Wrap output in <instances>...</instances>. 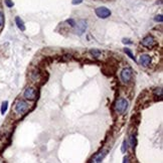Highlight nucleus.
I'll return each mask as SVG.
<instances>
[{"label": "nucleus", "instance_id": "3", "mask_svg": "<svg viewBox=\"0 0 163 163\" xmlns=\"http://www.w3.org/2000/svg\"><path fill=\"white\" fill-rule=\"evenodd\" d=\"M132 76H133V72H132V70L129 68H125L122 70L120 74V77H121V80H122V82L124 84H128L131 80H132Z\"/></svg>", "mask_w": 163, "mask_h": 163}, {"label": "nucleus", "instance_id": "11", "mask_svg": "<svg viewBox=\"0 0 163 163\" xmlns=\"http://www.w3.org/2000/svg\"><path fill=\"white\" fill-rule=\"evenodd\" d=\"M90 53H91V54L96 58H100L102 55V51L99 50H90Z\"/></svg>", "mask_w": 163, "mask_h": 163}, {"label": "nucleus", "instance_id": "23", "mask_svg": "<svg viewBox=\"0 0 163 163\" xmlns=\"http://www.w3.org/2000/svg\"><path fill=\"white\" fill-rule=\"evenodd\" d=\"M127 161H128V158H127V157H125V158H124V162H123V163H127Z\"/></svg>", "mask_w": 163, "mask_h": 163}, {"label": "nucleus", "instance_id": "14", "mask_svg": "<svg viewBox=\"0 0 163 163\" xmlns=\"http://www.w3.org/2000/svg\"><path fill=\"white\" fill-rule=\"evenodd\" d=\"M4 25V14L2 11H0V28H2Z\"/></svg>", "mask_w": 163, "mask_h": 163}, {"label": "nucleus", "instance_id": "20", "mask_svg": "<svg viewBox=\"0 0 163 163\" xmlns=\"http://www.w3.org/2000/svg\"><path fill=\"white\" fill-rule=\"evenodd\" d=\"M83 0H72V4L74 5H77V4H80V3H82Z\"/></svg>", "mask_w": 163, "mask_h": 163}, {"label": "nucleus", "instance_id": "8", "mask_svg": "<svg viewBox=\"0 0 163 163\" xmlns=\"http://www.w3.org/2000/svg\"><path fill=\"white\" fill-rule=\"evenodd\" d=\"M151 61H152V58L149 54H142L139 58L140 65H143V67H148V65L151 64Z\"/></svg>", "mask_w": 163, "mask_h": 163}, {"label": "nucleus", "instance_id": "1", "mask_svg": "<svg viewBox=\"0 0 163 163\" xmlns=\"http://www.w3.org/2000/svg\"><path fill=\"white\" fill-rule=\"evenodd\" d=\"M29 108V105L27 104L25 101H22V100H20V101H18L16 104H15V107H14V111L15 113L17 114V115H24L27 110H28Z\"/></svg>", "mask_w": 163, "mask_h": 163}, {"label": "nucleus", "instance_id": "4", "mask_svg": "<svg viewBox=\"0 0 163 163\" xmlns=\"http://www.w3.org/2000/svg\"><path fill=\"white\" fill-rule=\"evenodd\" d=\"M141 44L147 48H153L154 46H157V41L155 40V39L152 35H147L142 39Z\"/></svg>", "mask_w": 163, "mask_h": 163}, {"label": "nucleus", "instance_id": "6", "mask_svg": "<svg viewBox=\"0 0 163 163\" xmlns=\"http://www.w3.org/2000/svg\"><path fill=\"white\" fill-rule=\"evenodd\" d=\"M36 96H37L36 90L32 88V87L26 88V90L24 91V94H23L24 98H25L26 100H29V101H34V100L36 99Z\"/></svg>", "mask_w": 163, "mask_h": 163}, {"label": "nucleus", "instance_id": "18", "mask_svg": "<svg viewBox=\"0 0 163 163\" xmlns=\"http://www.w3.org/2000/svg\"><path fill=\"white\" fill-rule=\"evenodd\" d=\"M67 22L69 23V24H70V25L72 26V27H75L76 26V24H77V23H76V21H75V20L74 19H68L67 20Z\"/></svg>", "mask_w": 163, "mask_h": 163}, {"label": "nucleus", "instance_id": "15", "mask_svg": "<svg viewBox=\"0 0 163 163\" xmlns=\"http://www.w3.org/2000/svg\"><path fill=\"white\" fill-rule=\"evenodd\" d=\"M127 149H128V141L125 140L122 144V148H121V150H122L123 153H125V152L127 151Z\"/></svg>", "mask_w": 163, "mask_h": 163}, {"label": "nucleus", "instance_id": "17", "mask_svg": "<svg viewBox=\"0 0 163 163\" xmlns=\"http://www.w3.org/2000/svg\"><path fill=\"white\" fill-rule=\"evenodd\" d=\"M5 4L7 7H13V5H14L12 0H5Z\"/></svg>", "mask_w": 163, "mask_h": 163}, {"label": "nucleus", "instance_id": "2", "mask_svg": "<svg viewBox=\"0 0 163 163\" xmlns=\"http://www.w3.org/2000/svg\"><path fill=\"white\" fill-rule=\"evenodd\" d=\"M128 105H129V103L126 99H119L116 102V111L119 114H124L128 109Z\"/></svg>", "mask_w": 163, "mask_h": 163}, {"label": "nucleus", "instance_id": "9", "mask_svg": "<svg viewBox=\"0 0 163 163\" xmlns=\"http://www.w3.org/2000/svg\"><path fill=\"white\" fill-rule=\"evenodd\" d=\"M106 153H107L106 151H102V152H100V153L96 154V155L93 157L91 163H101L102 160L104 159V157L106 156Z\"/></svg>", "mask_w": 163, "mask_h": 163}, {"label": "nucleus", "instance_id": "7", "mask_svg": "<svg viewBox=\"0 0 163 163\" xmlns=\"http://www.w3.org/2000/svg\"><path fill=\"white\" fill-rule=\"evenodd\" d=\"M76 26H77V33L80 34V35H82L87 29V21L84 19L80 20L78 24H76Z\"/></svg>", "mask_w": 163, "mask_h": 163}, {"label": "nucleus", "instance_id": "16", "mask_svg": "<svg viewBox=\"0 0 163 163\" xmlns=\"http://www.w3.org/2000/svg\"><path fill=\"white\" fill-rule=\"evenodd\" d=\"M155 95L159 96V98H162V89H161V88L156 89V90H155Z\"/></svg>", "mask_w": 163, "mask_h": 163}, {"label": "nucleus", "instance_id": "22", "mask_svg": "<svg viewBox=\"0 0 163 163\" xmlns=\"http://www.w3.org/2000/svg\"><path fill=\"white\" fill-rule=\"evenodd\" d=\"M123 43H124L131 44V43H132V41H131L130 39H123Z\"/></svg>", "mask_w": 163, "mask_h": 163}, {"label": "nucleus", "instance_id": "10", "mask_svg": "<svg viewBox=\"0 0 163 163\" xmlns=\"http://www.w3.org/2000/svg\"><path fill=\"white\" fill-rule=\"evenodd\" d=\"M15 23H16V25H17V27L20 29V30H25V26H24V22L21 20V18L20 17H15Z\"/></svg>", "mask_w": 163, "mask_h": 163}, {"label": "nucleus", "instance_id": "21", "mask_svg": "<svg viewBox=\"0 0 163 163\" xmlns=\"http://www.w3.org/2000/svg\"><path fill=\"white\" fill-rule=\"evenodd\" d=\"M131 146L134 147V144H135V137L134 136H131Z\"/></svg>", "mask_w": 163, "mask_h": 163}, {"label": "nucleus", "instance_id": "5", "mask_svg": "<svg viewBox=\"0 0 163 163\" xmlns=\"http://www.w3.org/2000/svg\"><path fill=\"white\" fill-rule=\"evenodd\" d=\"M96 14L99 18L106 19V18H108V17H110L111 10L105 7V6H101V7H98L96 9Z\"/></svg>", "mask_w": 163, "mask_h": 163}, {"label": "nucleus", "instance_id": "13", "mask_svg": "<svg viewBox=\"0 0 163 163\" xmlns=\"http://www.w3.org/2000/svg\"><path fill=\"white\" fill-rule=\"evenodd\" d=\"M124 51H125V54L129 55V57H130V58H132V60H134V61H136V58L134 57V55H133L132 51H131V50H130V48H125V50H124Z\"/></svg>", "mask_w": 163, "mask_h": 163}, {"label": "nucleus", "instance_id": "12", "mask_svg": "<svg viewBox=\"0 0 163 163\" xmlns=\"http://www.w3.org/2000/svg\"><path fill=\"white\" fill-rule=\"evenodd\" d=\"M7 108H8V102L5 101L2 103V106H1V114L2 115H4L5 112L7 111Z\"/></svg>", "mask_w": 163, "mask_h": 163}, {"label": "nucleus", "instance_id": "19", "mask_svg": "<svg viewBox=\"0 0 163 163\" xmlns=\"http://www.w3.org/2000/svg\"><path fill=\"white\" fill-rule=\"evenodd\" d=\"M162 20H163V18H162V15H157L155 17V21H159V22H162Z\"/></svg>", "mask_w": 163, "mask_h": 163}]
</instances>
